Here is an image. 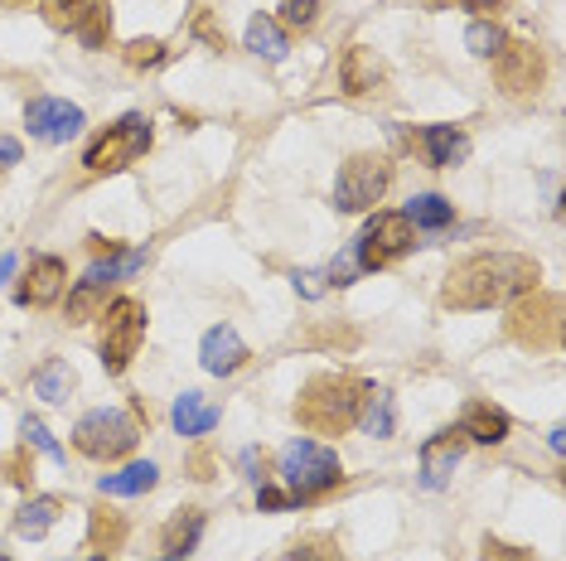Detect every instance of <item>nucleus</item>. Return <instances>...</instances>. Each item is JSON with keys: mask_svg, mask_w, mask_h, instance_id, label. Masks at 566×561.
Masks as SVG:
<instances>
[{"mask_svg": "<svg viewBox=\"0 0 566 561\" xmlns=\"http://www.w3.org/2000/svg\"><path fill=\"white\" fill-rule=\"evenodd\" d=\"M140 441V426L126 412H87L78 426H73V445H78V455L87 461H122V455H132Z\"/></svg>", "mask_w": 566, "mask_h": 561, "instance_id": "obj_8", "label": "nucleus"}, {"mask_svg": "<svg viewBox=\"0 0 566 561\" xmlns=\"http://www.w3.org/2000/svg\"><path fill=\"white\" fill-rule=\"evenodd\" d=\"M93 561H107V557H93Z\"/></svg>", "mask_w": 566, "mask_h": 561, "instance_id": "obj_48", "label": "nucleus"}, {"mask_svg": "<svg viewBox=\"0 0 566 561\" xmlns=\"http://www.w3.org/2000/svg\"><path fill=\"white\" fill-rule=\"evenodd\" d=\"M87 542H93L97 557L122 552V542H126V518L112 514V508H93V518H87Z\"/></svg>", "mask_w": 566, "mask_h": 561, "instance_id": "obj_22", "label": "nucleus"}, {"mask_svg": "<svg viewBox=\"0 0 566 561\" xmlns=\"http://www.w3.org/2000/svg\"><path fill=\"white\" fill-rule=\"evenodd\" d=\"M504 329H509V339L523 343L527 353H552V349H562V335H566L562 296H552V290H543V286L523 290V296L513 300Z\"/></svg>", "mask_w": 566, "mask_h": 561, "instance_id": "obj_4", "label": "nucleus"}, {"mask_svg": "<svg viewBox=\"0 0 566 561\" xmlns=\"http://www.w3.org/2000/svg\"><path fill=\"white\" fill-rule=\"evenodd\" d=\"M421 146H427L431 165H441V170H450V165H460L470 156V140L460 126H427V131H421Z\"/></svg>", "mask_w": 566, "mask_h": 561, "instance_id": "obj_20", "label": "nucleus"}, {"mask_svg": "<svg viewBox=\"0 0 566 561\" xmlns=\"http://www.w3.org/2000/svg\"><path fill=\"white\" fill-rule=\"evenodd\" d=\"M281 479H286L291 499L311 504V499H319V494L339 489V484H344V465H339V455H334L329 445L301 436V441H291L286 451H281Z\"/></svg>", "mask_w": 566, "mask_h": 561, "instance_id": "obj_3", "label": "nucleus"}, {"mask_svg": "<svg viewBox=\"0 0 566 561\" xmlns=\"http://www.w3.org/2000/svg\"><path fill=\"white\" fill-rule=\"evenodd\" d=\"M364 431H368V436H392V398H388V392H368Z\"/></svg>", "mask_w": 566, "mask_h": 561, "instance_id": "obj_30", "label": "nucleus"}, {"mask_svg": "<svg viewBox=\"0 0 566 561\" xmlns=\"http://www.w3.org/2000/svg\"><path fill=\"white\" fill-rule=\"evenodd\" d=\"M368 382L354 373H315L295 398V421H301L311 436H344L368 402Z\"/></svg>", "mask_w": 566, "mask_h": 561, "instance_id": "obj_2", "label": "nucleus"}, {"mask_svg": "<svg viewBox=\"0 0 566 561\" xmlns=\"http://www.w3.org/2000/svg\"><path fill=\"white\" fill-rule=\"evenodd\" d=\"M537 280H543V266L523 252H480L446 276L441 305H450V310H494V305L518 300Z\"/></svg>", "mask_w": 566, "mask_h": 561, "instance_id": "obj_1", "label": "nucleus"}, {"mask_svg": "<svg viewBox=\"0 0 566 561\" xmlns=\"http://www.w3.org/2000/svg\"><path fill=\"white\" fill-rule=\"evenodd\" d=\"M199 359H203V368H209L213 378H228V373H238V368L248 363V343H242V335L233 325H213L209 335H203V343H199Z\"/></svg>", "mask_w": 566, "mask_h": 561, "instance_id": "obj_16", "label": "nucleus"}, {"mask_svg": "<svg viewBox=\"0 0 566 561\" xmlns=\"http://www.w3.org/2000/svg\"><path fill=\"white\" fill-rule=\"evenodd\" d=\"M460 431H465V441L499 445V441H509L513 421H509L504 406H494V402H470L465 406V421H460Z\"/></svg>", "mask_w": 566, "mask_h": 561, "instance_id": "obj_17", "label": "nucleus"}, {"mask_svg": "<svg viewBox=\"0 0 566 561\" xmlns=\"http://www.w3.org/2000/svg\"><path fill=\"white\" fill-rule=\"evenodd\" d=\"M465 431L460 426H446V431H436V436L421 445V484L427 489H446L450 475H455V465H460V455H465Z\"/></svg>", "mask_w": 566, "mask_h": 561, "instance_id": "obj_13", "label": "nucleus"}, {"mask_svg": "<svg viewBox=\"0 0 566 561\" xmlns=\"http://www.w3.org/2000/svg\"><path fill=\"white\" fill-rule=\"evenodd\" d=\"M218 402H209L203 392H185V398L175 402V412H170V421H175V431L179 436H209V431L218 426Z\"/></svg>", "mask_w": 566, "mask_h": 561, "instance_id": "obj_18", "label": "nucleus"}, {"mask_svg": "<svg viewBox=\"0 0 566 561\" xmlns=\"http://www.w3.org/2000/svg\"><path fill=\"white\" fill-rule=\"evenodd\" d=\"M295 290H301V296H325V276L319 272H295Z\"/></svg>", "mask_w": 566, "mask_h": 561, "instance_id": "obj_36", "label": "nucleus"}, {"mask_svg": "<svg viewBox=\"0 0 566 561\" xmlns=\"http://www.w3.org/2000/svg\"><path fill=\"white\" fill-rule=\"evenodd\" d=\"M6 479H10V484H30V479H34V469H30V461H24V451H15V455L6 461Z\"/></svg>", "mask_w": 566, "mask_h": 561, "instance_id": "obj_35", "label": "nucleus"}, {"mask_svg": "<svg viewBox=\"0 0 566 561\" xmlns=\"http://www.w3.org/2000/svg\"><path fill=\"white\" fill-rule=\"evenodd\" d=\"M146 339V305L136 296H122L102 310V335H97V353H102V368L107 373H126Z\"/></svg>", "mask_w": 566, "mask_h": 561, "instance_id": "obj_5", "label": "nucleus"}, {"mask_svg": "<svg viewBox=\"0 0 566 561\" xmlns=\"http://www.w3.org/2000/svg\"><path fill=\"white\" fill-rule=\"evenodd\" d=\"M392 184V160L378 150H358L339 165V180H334V209L339 213H364L373 209Z\"/></svg>", "mask_w": 566, "mask_h": 561, "instance_id": "obj_6", "label": "nucleus"}, {"mask_svg": "<svg viewBox=\"0 0 566 561\" xmlns=\"http://www.w3.org/2000/svg\"><path fill=\"white\" fill-rule=\"evenodd\" d=\"M256 499H262V508H272V514H281V508L295 504L286 489H272V484H262V494H256Z\"/></svg>", "mask_w": 566, "mask_h": 561, "instance_id": "obj_38", "label": "nucleus"}, {"mask_svg": "<svg viewBox=\"0 0 566 561\" xmlns=\"http://www.w3.org/2000/svg\"><path fill=\"white\" fill-rule=\"evenodd\" d=\"M407 219L411 227H427V233H441V227L455 223V209L441 199V194H417L411 199V209H407Z\"/></svg>", "mask_w": 566, "mask_h": 561, "instance_id": "obj_26", "label": "nucleus"}, {"mask_svg": "<svg viewBox=\"0 0 566 561\" xmlns=\"http://www.w3.org/2000/svg\"><path fill=\"white\" fill-rule=\"evenodd\" d=\"M286 561H344L339 547H334V538H325V532H315V538H301L286 552Z\"/></svg>", "mask_w": 566, "mask_h": 561, "instance_id": "obj_29", "label": "nucleus"}, {"mask_svg": "<svg viewBox=\"0 0 566 561\" xmlns=\"http://www.w3.org/2000/svg\"><path fill=\"white\" fill-rule=\"evenodd\" d=\"M63 280H69V266H63V257H34L30 262V272L20 276V290H15V300L20 305H30V310H44V305H54L63 296Z\"/></svg>", "mask_w": 566, "mask_h": 561, "instance_id": "obj_15", "label": "nucleus"}, {"mask_svg": "<svg viewBox=\"0 0 566 561\" xmlns=\"http://www.w3.org/2000/svg\"><path fill=\"white\" fill-rule=\"evenodd\" d=\"M146 150H150V121L132 112V117H122L117 126H107V131L87 146L83 165H87V174H117L136 156H146Z\"/></svg>", "mask_w": 566, "mask_h": 561, "instance_id": "obj_9", "label": "nucleus"}, {"mask_svg": "<svg viewBox=\"0 0 566 561\" xmlns=\"http://www.w3.org/2000/svg\"><path fill=\"white\" fill-rule=\"evenodd\" d=\"M20 436H24V445H34V451H44L49 461H63V445L49 436V426L40 416H24V426H20Z\"/></svg>", "mask_w": 566, "mask_h": 561, "instance_id": "obj_31", "label": "nucleus"}, {"mask_svg": "<svg viewBox=\"0 0 566 561\" xmlns=\"http://www.w3.org/2000/svg\"><path fill=\"white\" fill-rule=\"evenodd\" d=\"M315 20H319L315 0H286V6H281V24H291V30H311Z\"/></svg>", "mask_w": 566, "mask_h": 561, "instance_id": "obj_33", "label": "nucleus"}, {"mask_svg": "<svg viewBox=\"0 0 566 561\" xmlns=\"http://www.w3.org/2000/svg\"><path fill=\"white\" fill-rule=\"evenodd\" d=\"M189 469H195V479H213V461H209V455H195V461H189Z\"/></svg>", "mask_w": 566, "mask_h": 561, "instance_id": "obj_42", "label": "nucleus"}, {"mask_svg": "<svg viewBox=\"0 0 566 561\" xmlns=\"http://www.w3.org/2000/svg\"><path fill=\"white\" fill-rule=\"evenodd\" d=\"M0 561H10V557H6V552H0Z\"/></svg>", "mask_w": 566, "mask_h": 561, "instance_id": "obj_47", "label": "nucleus"}, {"mask_svg": "<svg viewBox=\"0 0 566 561\" xmlns=\"http://www.w3.org/2000/svg\"><path fill=\"white\" fill-rule=\"evenodd\" d=\"M97 310H107V280H97V276H83L78 286H73V296H69V325H83V320H93Z\"/></svg>", "mask_w": 566, "mask_h": 561, "instance_id": "obj_24", "label": "nucleus"}, {"mask_svg": "<svg viewBox=\"0 0 566 561\" xmlns=\"http://www.w3.org/2000/svg\"><path fill=\"white\" fill-rule=\"evenodd\" d=\"M195 30H199V34H203V40H209L213 49H223V34H218V30H213V20H209V10H199V15H195Z\"/></svg>", "mask_w": 566, "mask_h": 561, "instance_id": "obj_40", "label": "nucleus"}, {"mask_svg": "<svg viewBox=\"0 0 566 561\" xmlns=\"http://www.w3.org/2000/svg\"><path fill=\"white\" fill-rule=\"evenodd\" d=\"M0 6H15L20 10V6H30V0H0Z\"/></svg>", "mask_w": 566, "mask_h": 561, "instance_id": "obj_45", "label": "nucleus"}, {"mask_svg": "<svg viewBox=\"0 0 566 561\" xmlns=\"http://www.w3.org/2000/svg\"><path fill=\"white\" fill-rule=\"evenodd\" d=\"M465 10H474V15H499L504 10V0H460Z\"/></svg>", "mask_w": 566, "mask_h": 561, "instance_id": "obj_41", "label": "nucleus"}, {"mask_svg": "<svg viewBox=\"0 0 566 561\" xmlns=\"http://www.w3.org/2000/svg\"><path fill=\"white\" fill-rule=\"evenodd\" d=\"M24 126H30L34 140H49V146H63V140H73L87 126L83 107H73V102L63 97H34L30 107H24Z\"/></svg>", "mask_w": 566, "mask_h": 561, "instance_id": "obj_12", "label": "nucleus"}, {"mask_svg": "<svg viewBox=\"0 0 566 561\" xmlns=\"http://www.w3.org/2000/svg\"><path fill=\"white\" fill-rule=\"evenodd\" d=\"M242 465H248V475H252L256 484H262V469H266V461H262V455H256V451H248V455H242Z\"/></svg>", "mask_w": 566, "mask_h": 561, "instance_id": "obj_43", "label": "nucleus"}, {"mask_svg": "<svg viewBox=\"0 0 566 561\" xmlns=\"http://www.w3.org/2000/svg\"><path fill=\"white\" fill-rule=\"evenodd\" d=\"M484 561H537L533 552H523V547H509L499 538H484Z\"/></svg>", "mask_w": 566, "mask_h": 561, "instance_id": "obj_34", "label": "nucleus"}, {"mask_svg": "<svg viewBox=\"0 0 566 561\" xmlns=\"http://www.w3.org/2000/svg\"><path fill=\"white\" fill-rule=\"evenodd\" d=\"M199 538H203V508H185V514H175L170 522H165L160 547L170 557H185V552H195Z\"/></svg>", "mask_w": 566, "mask_h": 561, "instance_id": "obj_21", "label": "nucleus"}, {"mask_svg": "<svg viewBox=\"0 0 566 561\" xmlns=\"http://www.w3.org/2000/svg\"><path fill=\"white\" fill-rule=\"evenodd\" d=\"M44 20L78 34L87 49H107L112 40V0H44Z\"/></svg>", "mask_w": 566, "mask_h": 561, "instance_id": "obj_11", "label": "nucleus"}, {"mask_svg": "<svg viewBox=\"0 0 566 561\" xmlns=\"http://www.w3.org/2000/svg\"><path fill=\"white\" fill-rule=\"evenodd\" d=\"M248 49H252L256 59L281 63V59H286V30H281L272 15H256V20L248 24Z\"/></svg>", "mask_w": 566, "mask_h": 561, "instance_id": "obj_23", "label": "nucleus"}, {"mask_svg": "<svg viewBox=\"0 0 566 561\" xmlns=\"http://www.w3.org/2000/svg\"><path fill=\"white\" fill-rule=\"evenodd\" d=\"M59 514H63V499H30L15 514V532L20 538H44V532L59 522Z\"/></svg>", "mask_w": 566, "mask_h": 561, "instance_id": "obj_25", "label": "nucleus"}, {"mask_svg": "<svg viewBox=\"0 0 566 561\" xmlns=\"http://www.w3.org/2000/svg\"><path fill=\"white\" fill-rule=\"evenodd\" d=\"M411 242H417V227H411L407 213H392V209L373 213L368 227H364V233H358V242H354L358 272H382L388 262L407 257Z\"/></svg>", "mask_w": 566, "mask_h": 561, "instance_id": "obj_7", "label": "nucleus"}, {"mask_svg": "<svg viewBox=\"0 0 566 561\" xmlns=\"http://www.w3.org/2000/svg\"><path fill=\"white\" fill-rule=\"evenodd\" d=\"M354 272H358V262H354V252H349V257H334V266H329V280H334V286H349Z\"/></svg>", "mask_w": 566, "mask_h": 561, "instance_id": "obj_37", "label": "nucleus"}, {"mask_svg": "<svg viewBox=\"0 0 566 561\" xmlns=\"http://www.w3.org/2000/svg\"><path fill=\"white\" fill-rule=\"evenodd\" d=\"M73 382H78V373H73L69 363H63V359H49L40 373H34V392H40L44 402H69Z\"/></svg>", "mask_w": 566, "mask_h": 561, "instance_id": "obj_27", "label": "nucleus"}, {"mask_svg": "<svg viewBox=\"0 0 566 561\" xmlns=\"http://www.w3.org/2000/svg\"><path fill=\"white\" fill-rule=\"evenodd\" d=\"M543 78H547V59L537 44L527 40H504L494 54V83L499 93L513 97V102H527L543 93Z\"/></svg>", "mask_w": 566, "mask_h": 561, "instance_id": "obj_10", "label": "nucleus"}, {"mask_svg": "<svg viewBox=\"0 0 566 561\" xmlns=\"http://www.w3.org/2000/svg\"><path fill=\"white\" fill-rule=\"evenodd\" d=\"M122 59L132 63V68H156V63H165V44L160 40H132L122 49Z\"/></svg>", "mask_w": 566, "mask_h": 561, "instance_id": "obj_32", "label": "nucleus"}, {"mask_svg": "<svg viewBox=\"0 0 566 561\" xmlns=\"http://www.w3.org/2000/svg\"><path fill=\"white\" fill-rule=\"evenodd\" d=\"M10 165H20V140L0 136V170H10Z\"/></svg>", "mask_w": 566, "mask_h": 561, "instance_id": "obj_39", "label": "nucleus"}, {"mask_svg": "<svg viewBox=\"0 0 566 561\" xmlns=\"http://www.w3.org/2000/svg\"><path fill=\"white\" fill-rule=\"evenodd\" d=\"M160 561H185V557H160Z\"/></svg>", "mask_w": 566, "mask_h": 561, "instance_id": "obj_46", "label": "nucleus"}, {"mask_svg": "<svg viewBox=\"0 0 566 561\" xmlns=\"http://www.w3.org/2000/svg\"><path fill=\"white\" fill-rule=\"evenodd\" d=\"M465 44H470V54L494 59V54H499V44H504V30H499L494 20H474L470 30H465Z\"/></svg>", "mask_w": 566, "mask_h": 561, "instance_id": "obj_28", "label": "nucleus"}, {"mask_svg": "<svg viewBox=\"0 0 566 561\" xmlns=\"http://www.w3.org/2000/svg\"><path fill=\"white\" fill-rule=\"evenodd\" d=\"M339 87L349 97H378L382 87H388V63L373 54L368 44L344 49V59H339Z\"/></svg>", "mask_w": 566, "mask_h": 561, "instance_id": "obj_14", "label": "nucleus"}, {"mask_svg": "<svg viewBox=\"0 0 566 561\" xmlns=\"http://www.w3.org/2000/svg\"><path fill=\"white\" fill-rule=\"evenodd\" d=\"M156 479H160L156 465H150V461H136V465L117 469V475H102L97 489L107 494V499H136V494H150V489H156Z\"/></svg>", "mask_w": 566, "mask_h": 561, "instance_id": "obj_19", "label": "nucleus"}, {"mask_svg": "<svg viewBox=\"0 0 566 561\" xmlns=\"http://www.w3.org/2000/svg\"><path fill=\"white\" fill-rule=\"evenodd\" d=\"M15 272V257H0V286H6V276Z\"/></svg>", "mask_w": 566, "mask_h": 561, "instance_id": "obj_44", "label": "nucleus"}]
</instances>
